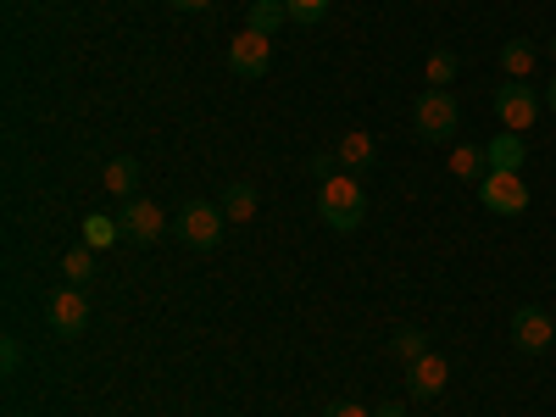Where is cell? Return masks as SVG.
Masks as SVG:
<instances>
[{"instance_id": "obj_1", "label": "cell", "mask_w": 556, "mask_h": 417, "mask_svg": "<svg viewBox=\"0 0 556 417\" xmlns=\"http://www.w3.org/2000/svg\"><path fill=\"white\" fill-rule=\"evenodd\" d=\"M317 217L334 228V235H351V228H362L367 217V195H362V178L351 173H334L317 184Z\"/></svg>"}, {"instance_id": "obj_2", "label": "cell", "mask_w": 556, "mask_h": 417, "mask_svg": "<svg viewBox=\"0 0 556 417\" xmlns=\"http://www.w3.org/2000/svg\"><path fill=\"white\" fill-rule=\"evenodd\" d=\"M456 123H462V106L451 89H424L412 106V134L424 139V146H445V139H456Z\"/></svg>"}, {"instance_id": "obj_3", "label": "cell", "mask_w": 556, "mask_h": 417, "mask_svg": "<svg viewBox=\"0 0 556 417\" xmlns=\"http://www.w3.org/2000/svg\"><path fill=\"white\" fill-rule=\"evenodd\" d=\"M223 206H212V201H190V206H178V217H173V235L190 245V251H217V240H223Z\"/></svg>"}, {"instance_id": "obj_4", "label": "cell", "mask_w": 556, "mask_h": 417, "mask_svg": "<svg viewBox=\"0 0 556 417\" xmlns=\"http://www.w3.org/2000/svg\"><path fill=\"white\" fill-rule=\"evenodd\" d=\"M495 117L506 134H529V123L540 117V96L529 89V78H506L495 89Z\"/></svg>"}, {"instance_id": "obj_5", "label": "cell", "mask_w": 556, "mask_h": 417, "mask_svg": "<svg viewBox=\"0 0 556 417\" xmlns=\"http://www.w3.org/2000/svg\"><path fill=\"white\" fill-rule=\"evenodd\" d=\"M479 201L495 217H518V212H529V184H523V173H495L490 167L479 178Z\"/></svg>"}, {"instance_id": "obj_6", "label": "cell", "mask_w": 556, "mask_h": 417, "mask_svg": "<svg viewBox=\"0 0 556 417\" xmlns=\"http://www.w3.org/2000/svg\"><path fill=\"white\" fill-rule=\"evenodd\" d=\"M513 345H518L523 356H545V351L556 345V317H551L545 306H518V312H513Z\"/></svg>"}, {"instance_id": "obj_7", "label": "cell", "mask_w": 556, "mask_h": 417, "mask_svg": "<svg viewBox=\"0 0 556 417\" xmlns=\"http://www.w3.org/2000/svg\"><path fill=\"white\" fill-rule=\"evenodd\" d=\"M45 323H51L56 340H78V334L89 329V301H84V290H56V295H45Z\"/></svg>"}, {"instance_id": "obj_8", "label": "cell", "mask_w": 556, "mask_h": 417, "mask_svg": "<svg viewBox=\"0 0 556 417\" xmlns=\"http://www.w3.org/2000/svg\"><path fill=\"white\" fill-rule=\"evenodd\" d=\"M228 67H235V78H262L273 67V39L256 34V28L235 34V45H228Z\"/></svg>"}, {"instance_id": "obj_9", "label": "cell", "mask_w": 556, "mask_h": 417, "mask_svg": "<svg viewBox=\"0 0 556 417\" xmlns=\"http://www.w3.org/2000/svg\"><path fill=\"white\" fill-rule=\"evenodd\" d=\"M117 228H123V240L128 245H156L162 240V228H167V217H162V206H151V201H123V217H117Z\"/></svg>"}, {"instance_id": "obj_10", "label": "cell", "mask_w": 556, "mask_h": 417, "mask_svg": "<svg viewBox=\"0 0 556 417\" xmlns=\"http://www.w3.org/2000/svg\"><path fill=\"white\" fill-rule=\"evenodd\" d=\"M445 384H451V362H445L440 351H424L417 362H406V390H412L417 401H434Z\"/></svg>"}, {"instance_id": "obj_11", "label": "cell", "mask_w": 556, "mask_h": 417, "mask_svg": "<svg viewBox=\"0 0 556 417\" xmlns=\"http://www.w3.org/2000/svg\"><path fill=\"white\" fill-rule=\"evenodd\" d=\"M334 156H340V167L351 173V178H362L367 167L379 162V146H374V134H362V128H351L340 146H334Z\"/></svg>"}, {"instance_id": "obj_12", "label": "cell", "mask_w": 556, "mask_h": 417, "mask_svg": "<svg viewBox=\"0 0 556 417\" xmlns=\"http://www.w3.org/2000/svg\"><path fill=\"white\" fill-rule=\"evenodd\" d=\"M484 156H490L495 173H518V167H523V134H506V128H501L490 146H484Z\"/></svg>"}, {"instance_id": "obj_13", "label": "cell", "mask_w": 556, "mask_h": 417, "mask_svg": "<svg viewBox=\"0 0 556 417\" xmlns=\"http://www.w3.org/2000/svg\"><path fill=\"white\" fill-rule=\"evenodd\" d=\"M217 206H223L228 223H251V217H256V184H245V178H240V184H228Z\"/></svg>"}, {"instance_id": "obj_14", "label": "cell", "mask_w": 556, "mask_h": 417, "mask_svg": "<svg viewBox=\"0 0 556 417\" xmlns=\"http://www.w3.org/2000/svg\"><path fill=\"white\" fill-rule=\"evenodd\" d=\"M285 23H290V7H285V0H251V28H256V34L273 39Z\"/></svg>"}, {"instance_id": "obj_15", "label": "cell", "mask_w": 556, "mask_h": 417, "mask_svg": "<svg viewBox=\"0 0 556 417\" xmlns=\"http://www.w3.org/2000/svg\"><path fill=\"white\" fill-rule=\"evenodd\" d=\"M501 67H506V78H529L534 73V45L529 39H506L501 45Z\"/></svg>"}, {"instance_id": "obj_16", "label": "cell", "mask_w": 556, "mask_h": 417, "mask_svg": "<svg viewBox=\"0 0 556 417\" xmlns=\"http://www.w3.org/2000/svg\"><path fill=\"white\" fill-rule=\"evenodd\" d=\"M106 190L123 195V201H134V190H139V162H134V156H117V162L106 167Z\"/></svg>"}, {"instance_id": "obj_17", "label": "cell", "mask_w": 556, "mask_h": 417, "mask_svg": "<svg viewBox=\"0 0 556 417\" xmlns=\"http://www.w3.org/2000/svg\"><path fill=\"white\" fill-rule=\"evenodd\" d=\"M451 173H456V178H484V173H490L484 146H456V151H451Z\"/></svg>"}, {"instance_id": "obj_18", "label": "cell", "mask_w": 556, "mask_h": 417, "mask_svg": "<svg viewBox=\"0 0 556 417\" xmlns=\"http://www.w3.org/2000/svg\"><path fill=\"white\" fill-rule=\"evenodd\" d=\"M117 235H123V228H117L112 217H84V245H89V251H106Z\"/></svg>"}, {"instance_id": "obj_19", "label": "cell", "mask_w": 556, "mask_h": 417, "mask_svg": "<svg viewBox=\"0 0 556 417\" xmlns=\"http://www.w3.org/2000/svg\"><path fill=\"white\" fill-rule=\"evenodd\" d=\"M390 351H395L401 362H417V356H424V351H434V345H429V334H424V329H401V334L390 340Z\"/></svg>"}, {"instance_id": "obj_20", "label": "cell", "mask_w": 556, "mask_h": 417, "mask_svg": "<svg viewBox=\"0 0 556 417\" xmlns=\"http://www.w3.org/2000/svg\"><path fill=\"white\" fill-rule=\"evenodd\" d=\"M424 73H429V89H445L456 78V51H429Z\"/></svg>"}, {"instance_id": "obj_21", "label": "cell", "mask_w": 556, "mask_h": 417, "mask_svg": "<svg viewBox=\"0 0 556 417\" xmlns=\"http://www.w3.org/2000/svg\"><path fill=\"white\" fill-rule=\"evenodd\" d=\"M290 7V23H323L329 17V0H285Z\"/></svg>"}, {"instance_id": "obj_22", "label": "cell", "mask_w": 556, "mask_h": 417, "mask_svg": "<svg viewBox=\"0 0 556 417\" xmlns=\"http://www.w3.org/2000/svg\"><path fill=\"white\" fill-rule=\"evenodd\" d=\"M62 273L73 278V285H84V278L96 273V256H89V251H67V256H62Z\"/></svg>"}, {"instance_id": "obj_23", "label": "cell", "mask_w": 556, "mask_h": 417, "mask_svg": "<svg viewBox=\"0 0 556 417\" xmlns=\"http://www.w3.org/2000/svg\"><path fill=\"white\" fill-rule=\"evenodd\" d=\"M334 167H340V156H334V151H317V156H312V167H306V173H312V178H317V184H323V178H334Z\"/></svg>"}, {"instance_id": "obj_24", "label": "cell", "mask_w": 556, "mask_h": 417, "mask_svg": "<svg viewBox=\"0 0 556 417\" xmlns=\"http://www.w3.org/2000/svg\"><path fill=\"white\" fill-rule=\"evenodd\" d=\"M323 417H374V412L356 406V401H329V406H323Z\"/></svg>"}, {"instance_id": "obj_25", "label": "cell", "mask_w": 556, "mask_h": 417, "mask_svg": "<svg viewBox=\"0 0 556 417\" xmlns=\"http://www.w3.org/2000/svg\"><path fill=\"white\" fill-rule=\"evenodd\" d=\"M17 362H23V345L7 334V340H0V367H7V374H17Z\"/></svg>"}, {"instance_id": "obj_26", "label": "cell", "mask_w": 556, "mask_h": 417, "mask_svg": "<svg viewBox=\"0 0 556 417\" xmlns=\"http://www.w3.org/2000/svg\"><path fill=\"white\" fill-rule=\"evenodd\" d=\"M374 417H406V406H401V401H384V406H379Z\"/></svg>"}, {"instance_id": "obj_27", "label": "cell", "mask_w": 556, "mask_h": 417, "mask_svg": "<svg viewBox=\"0 0 556 417\" xmlns=\"http://www.w3.org/2000/svg\"><path fill=\"white\" fill-rule=\"evenodd\" d=\"M173 7H178V12H206L212 0H173Z\"/></svg>"}, {"instance_id": "obj_28", "label": "cell", "mask_w": 556, "mask_h": 417, "mask_svg": "<svg viewBox=\"0 0 556 417\" xmlns=\"http://www.w3.org/2000/svg\"><path fill=\"white\" fill-rule=\"evenodd\" d=\"M545 106H551V117H556V78H551V89H545Z\"/></svg>"}, {"instance_id": "obj_29", "label": "cell", "mask_w": 556, "mask_h": 417, "mask_svg": "<svg viewBox=\"0 0 556 417\" xmlns=\"http://www.w3.org/2000/svg\"><path fill=\"white\" fill-rule=\"evenodd\" d=\"M551 56H556V39H551Z\"/></svg>"}]
</instances>
